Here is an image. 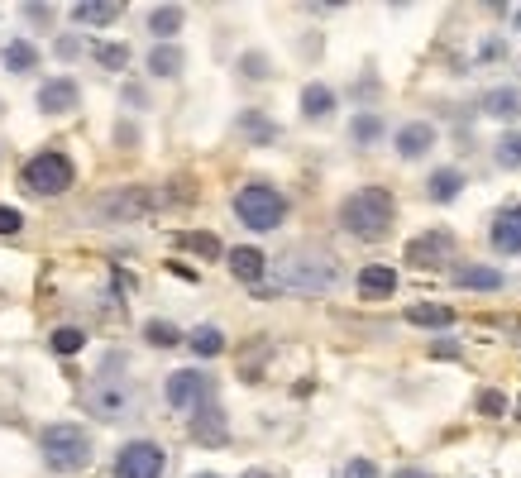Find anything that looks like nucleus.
Returning a JSON list of instances; mask_svg holds the SVG:
<instances>
[{"instance_id": "nucleus-39", "label": "nucleus", "mask_w": 521, "mask_h": 478, "mask_svg": "<svg viewBox=\"0 0 521 478\" xmlns=\"http://www.w3.org/2000/svg\"><path fill=\"white\" fill-rule=\"evenodd\" d=\"M24 15H29V24H48V5H24Z\"/></svg>"}, {"instance_id": "nucleus-17", "label": "nucleus", "mask_w": 521, "mask_h": 478, "mask_svg": "<svg viewBox=\"0 0 521 478\" xmlns=\"http://www.w3.org/2000/svg\"><path fill=\"white\" fill-rule=\"evenodd\" d=\"M87 407L96 416H106V421H110V416H120L125 407H130V392L115 388V383H96V388H91V397H87Z\"/></svg>"}, {"instance_id": "nucleus-23", "label": "nucleus", "mask_w": 521, "mask_h": 478, "mask_svg": "<svg viewBox=\"0 0 521 478\" xmlns=\"http://www.w3.org/2000/svg\"><path fill=\"white\" fill-rule=\"evenodd\" d=\"M239 130H244L249 144H273V139H278V125H273L263 110H244V115H239Z\"/></svg>"}, {"instance_id": "nucleus-7", "label": "nucleus", "mask_w": 521, "mask_h": 478, "mask_svg": "<svg viewBox=\"0 0 521 478\" xmlns=\"http://www.w3.org/2000/svg\"><path fill=\"white\" fill-rule=\"evenodd\" d=\"M158 196L149 187H120V192H106L96 201V216L110 220V225H125V220H144L153 211Z\"/></svg>"}, {"instance_id": "nucleus-26", "label": "nucleus", "mask_w": 521, "mask_h": 478, "mask_svg": "<svg viewBox=\"0 0 521 478\" xmlns=\"http://www.w3.org/2000/svg\"><path fill=\"white\" fill-rule=\"evenodd\" d=\"M383 130H388V125H383L378 115H354V120H349V139H354L359 149L378 144V139H383Z\"/></svg>"}, {"instance_id": "nucleus-30", "label": "nucleus", "mask_w": 521, "mask_h": 478, "mask_svg": "<svg viewBox=\"0 0 521 478\" xmlns=\"http://www.w3.org/2000/svg\"><path fill=\"white\" fill-rule=\"evenodd\" d=\"M144 340L158 349H173L177 340H182V330H177L173 321H149V326H144Z\"/></svg>"}, {"instance_id": "nucleus-35", "label": "nucleus", "mask_w": 521, "mask_h": 478, "mask_svg": "<svg viewBox=\"0 0 521 478\" xmlns=\"http://www.w3.org/2000/svg\"><path fill=\"white\" fill-rule=\"evenodd\" d=\"M340 478H378V464H373V459H349Z\"/></svg>"}, {"instance_id": "nucleus-29", "label": "nucleus", "mask_w": 521, "mask_h": 478, "mask_svg": "<svg viewBox=\"0 0 521 478\" xmlns=\"http://www.w3.org/2000/svg\"><path fill=\"white\" fill-rule=\"evenodd\" d=\"M493 153H498V168H521V130H502Z\"/></svg>"}, {"instance_id": "nucleus-25", "label": "nucleus", "mask_w": 521, "mask_h": 478, "mask_svg": "<svg viewBox=\"0 0 521 478\" xmlns=\"http://www.w3.org/2000/svg\"><path fill=\"white\" fill-rule=\"evenodd\" d=\"M149 72H153V77H177V72H182V48H177V44H158L149 53Z\"/></svg>"}, {"instance_id": "nucleus-14", "label": "nucleus", "mask_w": 521, "mask_h": 478, "mask_svg": "<svg viewBox=\"0 0 521 478\" xmlns=\"http://www.w3.org/2000/svg\"><path fill=\"white\" fill-rule=\"evenodd\" d=\"M392 144H397V153H402V158H426V153L435 149V125H426V120H412V125H402V130H397V139H392Z\"/></svg>"}, {"instance_id": "nucleus-22", "label": "nucleus", "mask_w": 521, "mask_h": 478, "mask_svg": "<svg viewBox=\"0 0 521 478\" xmlns=\"http://www.w3.org/2000/svg\"><path fill=\"white\" fill-rule=\"evenodd\" d=\"M483 110L498 115V120H517L521 115V91L517 87H493L488 96H483Z\"/></svg>"}, {"instance_id": "nucleus-43", "label": "nucleus", "mask_w": 521, "mask_h": 478, "mask_svg": "<svg viewBox=\"0 0 521 478\" xmlns=\"http://www.w3.org/2000/svg\"><path fill=\"white\" fill-rule=\"evenodd\" d=\"M392 478H431V474H421V469H397Z\"/></svg>"}, {"instance_id": "nucleus-5", "label": "nucleus", "mask_w": 521, "mask_h": 478, "mask_svg": "<svg viewBox=\"0 0 521 478\" xmlns=\"http://www.w3.org/2000/svg\"><path fill=\"white\" fill-rule=\"evenodd\" d=\"M72 177H77V168H72V158L58 149L34 153V158L24 163V187L34 196H63L67 187H72Z\"/></svg>"}, {"instance_id": "nucleus-41", "label": "nucleus", "mask_w": 521, "mask_h": 478, "mask_svg": "<svg viewBox=\"0 0 521 478\" xmlns=\"http://www.w3.org/2000/svg\"><path fill=\"white\" fill-rule=\"evenodd\" d=\"M58 58H82L77 53V39H58Z\"/></svg>"}, {"instance_id": "nucleus-24", "label": "nucleus", "mask_w": 521, "mask_h": 478, "mask_svg": "<svg viewBox=\"0 0 521 478\" xmlns=\"http://www.w3.org/2000/svg\"><path fill=\"white\" fill-rule=\"evenodd\" d=\"M187 345H192L196 359H216L220 349H225V335H220L216 326H196L192 335H187Z\"/></svg>"}, {"instance_id": "nucleus-46", "label": "nucleus", "mask_w": 521, "mask_h": 478, "mask_svg": "<svg viewBox=\"0 0 521 478\" xmlns=\"http://www.w3.org/2000/svg\"><path fill=\"white\" fill-rule=\"evenodd\" d=\"M517 24H521V15H517Z\"/></svg>"}, {"instance_id": "nucleus-40", "label": "nucleus", "mask_w": 521, "mask_h": 478, "mask_svg": "<svg viewBox=\"0 0 521 478\" xmlns=\"http://www.w3.org/2000/svg\"><path fill=\"white\" fill-rule=\"evenodd\" d=\"M455 354H459L455 340H440V345H435V359H455Z\"/></svg>"}, {"instance_id": "nucleus-34", "label": "nucleus", "mask_w": 521, "mask_h": 478, "mask_svg": "<svg viewBox=\"0 0 521 478\" xmlns=\"http://www.w3.org/2000/svg\"><path fill=\"white\" fill-rule=\"evenodd\" d=\"M478 412H483V416H502V412H507V392L483 388V392H478Z\"/></svg>"}, {"instance_id": "nucleus-27", "label": "nucleus", "mask_w": 521, "mask_h": 478, "mask_svg": "<svg viewBox=\"0 0 521 478\" xmlns=\"http://www.w3.org/2000/svg\"><path fill=\"white\" fill-rule=\"evenodd\" d=\"M0 63L10 67V72H29V67L39 63V53H34V44H29V39H10V44H5V53H0Z\"/></svg>"}, {"instance_id": "nucleus-9", "label": "nucleus", "mask_w": 521, "mask_h": 478, "mask_svg": "<svg viewBox=\"0 0 521 478\" xmlns=\"http://www.w3.org/2000/svg\"><path fill=\"white\" fill-rule=\"evenodd\" d=\"M450 254H455V235H450V230H426V235H416L412 244H407V263H412V268H426V273L445 268Z\"/></svg>"}, {"instance_id": "nucleus-10", "label": "nucleus", "mask_w": 521, "mask_h": 478, "mask_svg": "<svg viewBox=\"0 0 521 478\" xmlns=\"http://www.w3.org/2000/svg\"><path fill=\"white\" fill-rule=\"evenodd\" d=\"M192 440L196 445H211V450H220V445L230 440V426H225L220 402H206L201 412H192Z\"/></svg>"}, {"instance_id": "nucleus-37", "label": "nucleus", "mask_w": 521, "mask_h": 478, "mask_svg": "<svg viewBox=\"0 0 521 478\" xmlns=\"http://www.w3.org/2000/svg\"><path fill=\"white\" fill-rule=\"evenodd\" d=\"M239 72H249V77H263V72H268V63H263L259 53H249V58L239 63Z\"/></svg>"}, {"instance_id": "nucleus-32", "label": "nucleus", "mask_w": 521, "mask_h": 478, "mask_svg": "<svg viewBox=\"0 0 521 478\" xmlns=\"http://www.w3.org/2000/svg\"><path fill=\"white\" fill-rule=\"evenodd\" d=\"M87 345V335L77 326H63V330H53V354H77V349Z\"/></svg>"}, {"instance_id": "nucleus-3", "label": "nucleus", "mask_w": 521, "mask_h": 478, "mask_svg": "<svg viewBox=\"0 0 521 478\" xmlns=\"http://www.w3.org/2000/svg\"><path fill=\"white\" fill-rule=\"evenodd\" d=\"M39 450H44V464L58 469V474H82L91 464V435L72 421H53L39 435Z\"/></svg>"}, {"instance_id": "nucleus-4", "label": "nucleus", "mask_w": 521, "mask_h": 478, "mask_svg": "<svg viewBox=\"0 0 521 478\" xmlns=\"http://www.w3.org/2000/svg\"><path fill=\"white\" fill-rule=\"evenodd\" d=\"M235 216L249 225V230H278L287 220V196L278 187H268V182H249V187H239L235 192Z\"/></svg>"}, {"instance_id": "nucleus-33", "label": "nucleus", "mask_w": 521, "mask_h": 478, "mask_svg": "<svg viewBox=\"0 0 521 478\" xmlns=\"http://www.w3.org/2000/svg\"><path fill=\"white\" fill-rule=\"evenodd\" d=\"M91 53H96V63H101V67H125V63H130V48H125V44H96Z\"/></svg>"}, {"instance_id": "nucleus-8", "label": "nucleus", "mask_w": 521, "mask_h": 478, "mask_svg": "<svg viewBox=\"0 0 521 478\" xmlns=\"http://www.w3.org/2000/svg\"><path fill=\"white\" fill-rule=\"evenodd\" d=\"M163 445H153V440H130L120 455H115V478H163Z\"/></svg>"}, {"instance_id": "nucleus-38", "label": "nucleus", "mask_w": 521, "mask_h": 478, "mask_svg": "<svg viewBox=\"0 0 521 478\" xmlns=\"http://www.w3.org/2000/svg\"><path fill=\"white\" fill-rule=\"evenodd\" d=\"M478 58H483V63H498V58H502V44H498V39H488V44H483V53H478Z\"/></svg>"}, {"instance_id": "nucleus-16", "label": "nucleus", "mask_w": 521, "mask_h": 478, "mask_svg": "<svg viewBox=\"0 0 521 478\" xmlns=\"http://www.w3.org/2000/svg\"><path fill=\"white\" fill-rule=\"evenodd\" d=\"M507 283L498 268H488V263H464V268H455V287H464V292H498V287Z\"/></svg>"}, {"instance_id": "nucleus-36", "label": "nucleus", "mask_w": 521, "mask_h": 478, "mask_svg": "<svg viewBox=\"0 0 521 478\" xmlns=\"http://www.w3.org/2000/svg\"><path fill=\"white\" fill-rule=\"evenodd\" d=\"M24 220H20V211H10V206H0V235H15Z\"/></svg>"}, {"instance_id": "nucleus-42", "label": "nucleus", "mask_w": 521, "mask_h": 478, "mask_svg": "<svg viewBox=\"0 0 521 478\" xmlns=\"http://www.w3.org/2000/svg\"><path fill=\"white\" fill-rule=\"evenodd\" d=\"M239 478H278L273 469H249V474H239Z\"/></svg>"}, {"instance_id": "nucleus-21", "label": "nucleus", "mask_w": 521, "mask_h": 478, "mask_svg": "<svg viewBox=\"0 0 521 478\" xmlns=\"http://www.w3.org/2000/svg\"><path fill=\"white\" fill-rule=\"evenodd\" d=\"M302 115L306 120H330V115H335V91H330L326 82H311V87L302 91Z\"/></svg>"}, {"instance_id": "nucleus-19", "label": "nucleus", "mask_w": 521, "mask_h": 478, "mask_svg": "<svg viewBox=\"0 0 521 478\" xmlns=\"http://www.w3.org/2000/svg\"><path fill=\"white\" fill-rule=\"evenodd\" d=\"M426 192H431L435 206H450V201L464 192V173H459V168H435L431 182H426Z\"/></svg>"}, {"instance_id": "nucleus-15", "label": "nucleus", "mask_w": 521, "mask_h": 478, "mask_svg": "<svg viewBox=\"0 0 521 478\" xmlns=\"http://www.w3.org/2000/svg\"><path fill=\"white\" fill-rule=\"evenodd\" d=\"M230 273H235V283H263V273H268V259H263L254 244H239L235 254H230Z\"/></svg>"}, {"instance_id": "nucleus-12", "label": "nucleus", "mask_w": 521, "mask_h": 478, "mask_svg": "<svg viewBox=\"0 0 521 478\" xmlns=\"http://www.w3.org/2000/svg\"><path fill=\"white\" fill-rule=\"evenodd\" d=\"M493 249L498 254H521V201L502 206L493 216Z\"/></svg>"}, {"instance_id": "nucleus-11", "label": "nucleus", "mask_w": 521, "mask_h": 478, "mask_svg": "<svg viewBox=\"0 0 521 478\" xmlns=\"http://www.w3.org/2000/svg\"><path fill=\"white\" fill-rule=\"evenodd\" d=\"M77 101H82V87L72 77H53V82L39 87V110L44 115H67V110H77Z\"/></svg>"}, {"instance_id": "nucleus-28", "label": "nucleus", "mask_w": 521, "mask_h": 478, "mask_svg": "<svg viewBox=\"0 0 521 478\" xmlns=\"http://www.w3.org/2000/svg\"><path fill=\"white\" fill-rule=\"evenodd\" d=\"M182 20H187V15H182V5H158V10L149 15L153 39H168V34H177V29H182Z\"/></svg>"}, {"instance_id": "nucleus-13", "label": "nucleus", "mask_w": 521, "mask_h": 478, "mask_svg": "<svg viewBox=\"0 0 521 478\" xmlns=\"http://www.w3.org/2000/svg\"><path fill=\"white\" fill-rule=\"evenodd\" d=\"M354 287H359V297H364V302H383V297L397 292V273L383 268V263H369V268H359Z\"/></svg>"}, {"instance_id": "nucleus-20", "label": "nucleus", "mask_w": 521, "mask_h": 478, "mask_svg": "<svg viewBox=\"0 0 521 478\" xmlns=\"http://www.w3.org/2000/svg\"><path fill=\"white\" fill-rule=\"evenodd\" d=\"M120 15H125V10H120L115 0H82V5H72V20H77V24H96V29H101V24H115Z\"/></svg>"}, {"instance_id": "nucleus-1", "label": "nucleus", "mask_w": 521, "mask_h": 478, "mask_svg": "<svg viewBox=\"0 0 521 478\" xmlns=\"http://www.w3.org/2000/svg\"><path fill=\"white\" fill-rule=\"evenodd\" d=\"M273 278H278L287 292L321 297V292H330V287L340 283V263H335V254H326V249L302 244V249H287L283 259L273 263Z\"/></svg>"}, {"instance_id": "nucleus-44", "label": "nucleus", "mask_w": 521, "mask_h": 478, "mask_svg": "<svg viewBox=\"0 0 521 478\" xmlns=\"http://www.w3.org/2000/svg\"><path fill=\"white\" fill-rule=\"evenodd\" d=\"M192 478H220V474H192Z\"/></svg>"}, {"instance_id": "nucleus-2", "label": "nucleus", "mask_w": 521, "mask_h": 478, "mask_svg": "<svg viewBox=\"0 0 521 478\" xmlns=\"http://www.w3.org/2000/svg\"><path fill=\"white\" fill-rule=\"evenodd\" d=\"M392 216H397V206H392V192H383V187H359L340 206V225L359 239H383L392 230Z\"/></svg>"}, {"instance_id": "nucleus-45", "label": "nucleus", "mask_w": 521, "mask_h": 478, "mask_svg": "<svg viewBox=\"0 0 521 478\" xmlns=\"http://www.w3.org/2000/svg\"><path fill=\"white\" fill-rule=\"evenodd\" d=\"M517 421H521V402H517Z\"/></svg>"}, {"instance_id": "nucleus-6", "label": "nucleus", "mask_w": 521, "mask_h": 478, "mask_svg": "<svg viewBox=\"0 0 521 478\" xmlns=\"http://www.w3.org/2000/svg\"><path fill=\"white\" fill-rule=\"evenodd\" d=\"M163 397L173 412H201L206 402H216V383L201 369H177L168 383H163Z\"/></svg>"}, {"instance_id": "nucleus-18", "label": "nucleus", "mask_w": 521, "mask_h": 478, "mask_svg": "<svg viewBox=\"0 0 521 478\" xmlns=\"http://www.w3.org/2000/svg\"><path fill=\"white\" fill-rule=\"evenodd\" d=\"M407 321L421 330H450L455 326V311L440 302H416V306H407Z\"/></svg>"}, {"instance_id": "nucleus-31", "label": "nucleus", "mask_w": 521, "mask_h": 478, "mask_svg": "<svg viewBox=\"0 0 521 478\" xmlns=\"http://www.w3.org/2000/svg\"><path fill=\"white\" fill-rule=\"evenodd\" d=\"M177 244L192 249V254H201V259H220V239L206 235V230H201V235H177Z\"/></svg>"}]
</instances>
